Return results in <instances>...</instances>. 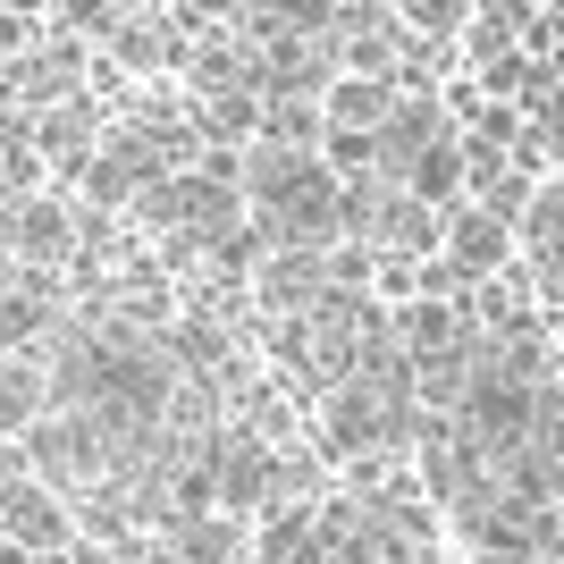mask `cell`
I'll list each match as a JSON object with an SVG mask.
<instances>
[{
    "instance_id": "cell-7",
    "label": "cell",
    "mask_w": 564,
    "mask_h": 564,
    "mask_svg": "<svg viewBox=\"0 0 564 564\" xmlns=\"http://www.w3.org/2000/svg\"><path fill=\"white\" fill-rule=\"evenodd\" d=\"M397 194H413V203H422V212H438V219H447L455 203H464V194H471V177H464V152H455V135L422 143V152H413V161H404Z\"/></svg>"
},
{
    "instance_id": "cell-8",
    "label": "cell",
    "mask_w": 564,
    "mask_h": 564,
    "mask_svg": "<svg viewBox=\"0 0 564 564\" xmlns=\"http://www.w3.org/2000/svg\"><path fill=\"white\" fill-rule=\"evenodd\" d=\"M0 564H43V556H25L18 540H0Z\"/></svg>"
},
{
    "instance_id": "cell-9",
    "label": "cell",
    "mask_w": 564,
    "mask_h": 564,
    "mask_svg": "<svg viewBox=\"0 0 564 564\" xmlns=\"http://www.w3.org/2000/svg\"><path fill=\"white\" fill-rule=\"evenodd\" d=\"M430 564H464V547H438V556H430Z\"/></svg>"
},
{
    "instance_id": "cell-6",
    "label": "cell",
    "mask_w": 564,
    "mask_h": 564,
    "mask_svg": "<svg viewBox=\"0 0 564 564\" xmlns=\"http://www.w3.org/2000/svg\"><path fill=\"white\" fill-rule=\"evenodd\" d=\"M43 413H51V362L43 354H0V447H18Z\"/></svg>"
},
{
    "instance_id": "cell-5",
    "label": "cell",
    "mask_w": 564,
    "mask_h": 564,
    "mask_svg": "<svg viewBox=\"0 0 564 564\" xmlns=\"http://www.w3.org/2000/svg\"><path fill=\"white\" fill-rule=\"evenodd\" d=\"M397 94H404V85H379V76H337V68H329V85L312 94V110H321V127H329V135H362V143H371L379 127L397 118Z\"/></svg>"
},
{
    "instance_id": "cell-1",
    "label": "cell",
    "mask_w": 564,
    "mask_h": 564,
    "mask_svg": "<svg viewBox=\"0 0 564 564\" xmlns=\"http://www.w3.org/2000/svg\"><path fill=\"white\" fill-rule=\"evenodd\" d=\"M0 253L18 270H68L76 261V203L59 186H34L18 203H0Z\"/></svg>"
},
{
    "instance_id": "cell-2",
    "label": "cell",
    "mask_w": 564,
    "mask_h": 564,
    "mask_svg": "<svg viewBox=\"0 0 564 564\" xmlns=\"http://www.w3.org/2000/svg\"><path fill=\"white\" fill-rule=\"evenodd\" d=\"M0 540H18L25 556H59V547L76 540L68 497L43 489V480H25V471H9V480H0Z\"/></svg>"
},
{
    "instance_id": "cell-4",
    "label": "cell",
    "mask_w": 564,
    "mask_h": 564,
    "mask_svg": "<svg viewBox=\"0 0 564 564\" xmlns=\"http://www.w3.org/2000/svg\"><path fill=\"white\" fill-rule=\"evenodd\" d=\"M438 261H447L464 286H480V279H497V270H514V236H506V219L455 203V212L438 219Z\"/></svg>"
},
{
    "instance_id": "cell-3",
    "label": "cell",
    "mask_w": 564,
    "mask_h": 564,
    "mask_svg": "<svg viewBox=\"0 0 564 564\" xmlns=\"http://www.w3.org/2000/svg\"><path fill=\"white\" fill-rule=\"evenodd\" d=\"M388 346H397L404 362H438V354H464V346H480V337H471V312L455 304V295H413V304L388 312Z\"/></svg>"
}]
</instances>
